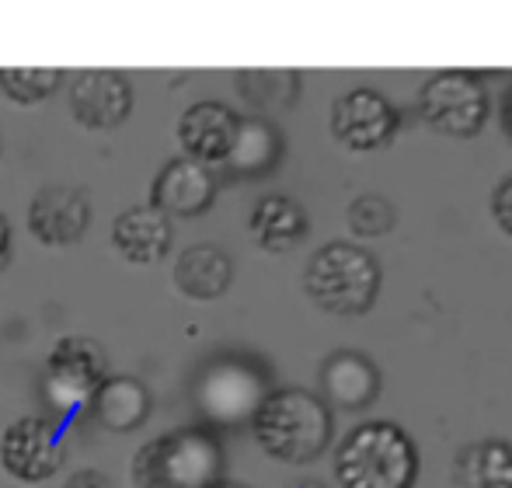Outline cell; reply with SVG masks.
Listing matches in <instances>:
<instances>
[{"instance_id":"6da1fadb","label":"cell","mask_w":512,"mask_h":488,"mask_svg":"<svg viewBox=\"0 0 512 488\" xmlns=\"http://www.w3.org/2000/svg\"><path fill=\"white\" fill-rule=\"evenodd\" d=\"M258 450L279 464H314L335 436V412L307 387H272L248 422Z\"/></svg>"},{"instance_id":"7a4b0ae2","label":"cell","mask_w":512,"mask_h":488,"mask_svg":"<svg viewBox=\"0 0 512 488\" xmlns=\"http://www.w3.org/2000/svg\"><path fill=\"white\" fill-rule=\"evenodd\" d=\"M227 475V450L216 429L178 426L147 440L129 461L133 488H209Z\"/></svg>"},{"instance_id":"3957f363","label":"cell","mask_w":512,"mask_h":488,"mask_svg":"<svg viewBox=\"0 0 512 488\" xmlns=\"http://www.w3.org/2000/svg\"><path fill=\"white\" fill-rule=\"evenodd\" d=\"M192 405L209 429L248 426L272 394V370L251 353H216L192 373Z\"/></svg>"},{"instance_id":"277c9868","label":"cell","mask_w":512,"mask_h":488,"mask_svg":"<svg viewBox=\"0 0 512 488\" xmlns=\"http://www.w3.org/2000/svg\"><path fill=\"white\" fill-rule=\"evenodd\" d=\"M335 478L342 488H415L418 447L398 422H359L338 443Z\"/></svg>"},{"instance_id":"5b68a950","label":"cell","mask_w":512,"mask_h":488,"mask_svg":"<svg viewBox=\"0 0 512 488\" xmlns=\"http://www.w3.org/2000/svg\"><path fill=\"white\" fill-rule=\"evenodd\" d=\"M384 269L377 255L352 241H328L307 258L304 290L321 311L338 318H359L380 297Z\"/></svg>"},{"instance_id":"8992f818","label":"cell","mask_w":512,"mask_h":488,"mask_svg":"<svg viewBox=\"0 0 512 488\" xmlns=\"http://www.w3.org/2000/svg\"><path fill=\"white\" fill-rule=\"evenodd\" d=\"M492 102L488 88L474 70H436L418 88V116L429 129L453 140L478 136L488 122Z\"/></svg>"},{"instance_id":"52a82bcc","label":"cell","mask_w":512,"mask_h":488,"mask_svg":"<svg viewBox=\"0 0 512 488\" xmlns=\"http://www.w3.org/2000/svg\"><path fill=\"white\" fill-rule=\"evenodd\" d=\"M0 468L18 485H46L67 468V440L49 415H21L0 436Z\"/></svg>"},{"instance_id":"ba28073f","label":"cell","mask_w":512,"mask_h":488,"mask_svg":"<svg viewBox=\"0 0 512 488\" xmlns=\"http://www.w3.org/2000/svg\"><path fill=\"white\" fill-rule=\"evenodd\" d=\"M108 353L91 335H63L46 356V391L56 412H84L95 387L108 377Z\"/></svg>"},{"instance_id":"9c48e42d","label":"cell","mask_w":512,"mask_h":488,"mask_svg":"<svg viewBox=\"0 0 512 488\" xmlns=\"http://www.w3.org/2000/svg\"><path fill=\"white\" fill-rule=\"evenodd\" d=\"M95 206L84 185L53 182L42 185L25 210V227L42 248H74L88 238Z\"/></svg>"},{"instance_id":"30bf717a","label":"cell","mask_w":512,"mask_h":488,"mask_svg":"<svg viewBox=\"0 0 512 488\" xmlns=\"http://www.w3.org/2000/svg\"><path fill=\"white\" fill-rule=\"evenodd\" d=\"M63 91H67L70 116L91 133L119 129L133 116L136 91L129 74H122V70H74L63 81Z\"/></svg>"},{"instance_id":"8fae6325","label":"cell","mask_w":512,"mask_h":488,"mask_svg":"<svg viewBox=\"0 0 512 488\" xmlns=\"http://www.w3.org/2000/svg\"><path fill=\"white\" fill-rule=\"evenodd\" d=\"M398 122V109L377 88H352L331 105V136L356 154L384 150L398 133Z\"/></svg>"},{"instance_id":"7c38bea8","label":"cell","mask_w":512,"mask_h":488,"mask_svg":"<svg viewBox=\"0 0 512 488\" xmlns=\"http://www.w3.org/2000/svg\"><path fill=\"white\" fill-rule=\"evenodd\" d=\"M216 192H220V178L213 168L189 157H171L161 164L147 192V203L168 220H196L213 210Z\"/></svg>"},{"instance_id":"4fadbf2b","label":"cell","mask_w":512,"mask_h":488,"mask_svg":"<svg viewBox=\"0 0 512 488\" xmlns=\"http://www.w3.org/2000/svg\"><path fill=\"white\" fill-rule=\"evenodd\" d=\"M237 126H241L237 109H230L220 98H203V102H192L178 116L175 140L182 147V157L216 168V164L227 161L230 147L237 140Z\"/></svg>"},{"instance_id":"5bb4252c","label":"cell","mask_w":512,"mask_h":488,"mask_svg":"<svg viewBox=\"0 0 512 488\" xmlns=\"http://www.w3.org/2000/svg\"><path fill=\"white\" fill-rule=\"evenodd\" d=\"M84 412L105 433L115 436L140 433L150 422V415H154V391L136 373H108L102 384L95 387V394L88 398Z\"/></svg>"},{"instance_id":"9a60e30c","label":"cell","mask_w":512,"mask_h":488,"mask_svg":"<svg viewBox=\"0 0 512 488\" xmlns=\"http://www.w3.org/2000/svg\"><path fill=\"white\" fill-rule=\"evenodd\" d=\"M108 241H112V251L126 265L150 269V265H161L171 258V248H175V220L157 213L150 203L126 206L112 220Z\"/></svg>"},{"instance_id":"2e32d148","label":"cell","mask_w":512,"mask_h":488,"mask_svg":"<svg viewBox=\"0 0 512 488\" xmlns=\"http://www.w3.org/2000/svg\"><path fill=\"white\" fill-rule=\"evenodd\" d=\"M384 391L380 366L359 349H335L321 360V401L331 412H363Z\"/></svg>"},{"instance_id":"e0dca14e","label":"cell","mask_w":512,"mask_h":488,"mask_svg":"<svg viewBox=\"0 0 512 488\" xmlns=\"http://www.w3.org/2000/svg\"><path fill=\"white\" fill-rule=\"evenodd\" d=\"M171 286L185 300L213 304V300L227 297V290L234 286V258H230L227 248L213 241L189 244L171 262Z\"/></svg>"},{"instance_id":"ac0fdd59","label":"cell","mask_w":512,"mask_h":488,"mask_svg":"<svg viewBox=\"0 0 512 488\" xmlns=\"http://www.w3.org/2000/svg\"><path fill=\"white\" fill-rule=\"evenodd\" d=\"M283 154H286V136L276 122L262 116H241L237 140L230 147L223 168L234 178H269L276 175Z\"/></svg>"},{"instance_id":"d6986e66","label":"cell","mask_w":512,"mask_h":488,"mask_svg":"<svg viewBox=\"0 0 512 488\" xmlns=\"http://www.w3.org/2000/svg\"><path fill=\"white\" fill-rule=\"evenodd\" d=\"M248 231L262 251H269V255H286V251H293L307 238L310 217L293 196L272 192V196H262L251 206Z\"/></svg>"},{"instance_id":"ffe728a7","label":"cell","mask_w":512,"mask_h":488,"mask_svg":"<svg viewBox=\"0 0 512 488\" xmlns=\"http://www.w3.org/2000/svg\"><path fill=\"white\" fill-rule=\"evenodd\" d=\"M457 488H512V443L478 440L467 443L453 461Z\"/></svg>"},{"instance_id":"44dd1931","label":"cell","mask_w":512,"mask_h":488,"mask_svg":"<svg viewBox=\"0 0 512 488\" xmlns=\"http://www.w3.org/2000/svg\"><path fill=\"white\" fill-rule=\"evenodd\" d=\"M300 74L297 70H237L234 88L244 102L255 112H262V119L286 112L300 102Z\"/></svg>"},{"instance_id":"7402d4cb","label":"cell","mask_w":512,"mask_h":488,"mask_svg":"<svg viewBox=\"0 0 512 488\" xmlns=\"http://www.w3.org/2000/svg\"><path fill=\"white\" fill-rule=\"evenodd\" d=\"M63 81H67V74L53 67H0V95L21 109H35V105L60 95Z\"/></svg>"},{"instance_id":"603a6c76","label":"cell","mask_w":512,"mask_h":488,"mask_svg":"<svg viewBox=\"0 0 512 488\" xmlns=\"http://www.w3.org/2000/svg\"><path fill=\"white\" fill-rule=\"evenodd\" d=\"M394 224H398V210L387 196L366 192V196L352 199L349 227L356 238H384V234L394 231Z\"/></svg>"},{"instance_id":"cb8c5ba5","label":"cell","mask_w":512,"mask_h":488,"mask_svg":"<svg viewBox=\"0 0 512 488\" xmlns=\"http://www.w3.org/2000/svg\"><path fill=\"white\" fill-rule=\"evenodd\" d=\"M492 217H495V224L502 227V231L512 238V175L502 178L499 185H495V192H492Z\"/></svg>"},{"instance_id":"d4e9b609","label":"cell","mask_w":512,"mask_h":488,"mask_svg":"<svg viewBox=\"0 0 512 488\" xmlns=\"http://www.w3.org/2000/svg\"><path fill=\"white\" fill-rule=\"evenodd\" d=\"M60 488H115V482L105 475L102 468H77L63 478Z\"/></svg>"},{"instance_id":"484cf974","label":"cell","mask_w":512,"mask_h":488,"mask_svg":"<svg viewBox=\"0 0 512 488\" xmlns=\"http://www.w3.org/2000/svg\"><path fill=\"white\" fill-rule=\"evenodd\" d=\"M11 251H14V227L7 220V213L0 210V269L11 262Z\"/></svg>"},{"instance_id":"4316f807","label":"cell","mask_w":512,"mask_h":488,"mask_svg":"<svg viewBox=\"0 0 512 488\" xmlns=\"http://www.w3.org/2000/svg\"><path fill=\"white\" fill-rule=\"evenodd\" d=\"M502 129H506V136L512 140V84L506 88V95H502Z\"/></svg>"},{"instance_id":"83f0119b","label":"cell","mask_w":512,"mask_h":488,"mask_svg":"<svg viewBox=\"0 0 512 488\" xmlns=\"http://www.w3.org/2000/svg\"><path fill=\"white\" fill-rule=\"evenodd\" d=\"M286 488H328V485L317 482V478H300V482H293V485H286Z\"/></svg>"},{"instance_id":"f1b7e54d","label":"cell","mask_w":512,"mask_h":488,"mask_svg":"<svg viewBox=\"0 0 512 488\" xmlns=\"http://www.w3.org/2000/svg\"><path fill=\"white\" fill-rule=\"evenodd\" d=\"M209 488H251V485L234 482V478H220V482H216V485H209Z\"/></svg>"},{"instance_id":"f546056e","label":"cell","mask_w":512,"mask_h":488,"mask_svg":"<svg viewBox=\"0 0 512 488\" xmlns=\"http://www.w3.org/2000/svg\"><path fill=\"white\" fill-rule=\"evenodd\" d=\"M0 161H4V136H0Z\"/></svg>"}]
</instances>
